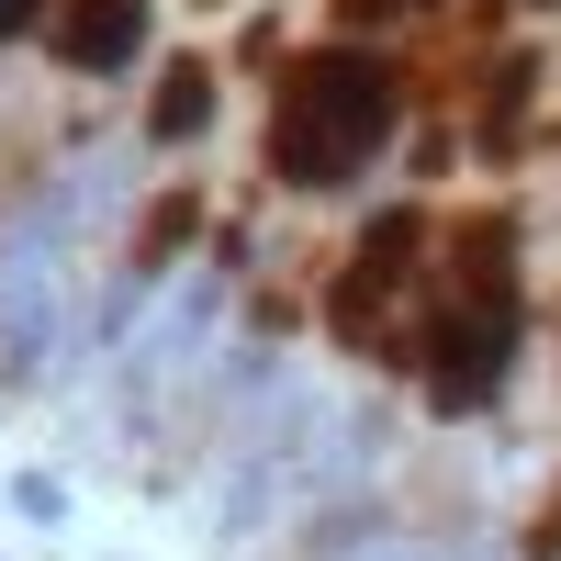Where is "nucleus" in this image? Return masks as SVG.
<instances>
[{"label":"nucleus","mask_w":561,"mask_h":561,"mask_svg":"<svg viewBox=\"0 0 561 561\" xmlns=\"http://www.w3.org/2000/svg\"><path fill=\"white\" fill-rule=\"evenodd\" d=\"M214 68L203 57H180L169 79H158V102H147V147H192V135H214Z\"/></svg>","instance_id":"5"},{"label":"nucleus","mask_w":561,"mask_h":561,"mask_svg":"<svg viewBox=\"0 0 561 561\" xmlns=\"http://www.w3.org/2000/svg\"><path fill=\"white\" fill-rule=\"evenodd\" d=\"M102 192H124V169H68L0 237V382H45L57 370L68 325H79V214Z\"/></svg>","instance_id":"2"},{"label":"nucleus","mask_w":561,"mask_h":561,"mask_svg":"<svg viewBox=\"0 0 561 561\" xmlns=\"http://www.w3.org/2000/svg\"><path fill=\"white\" fill-rule=\"evenodd\" d=\"M23 23H34V0H0V45H12V34H23Z\"/></svg>","instance_id":"8"},{"label":"nucleus","mask_w":561,"mask_h":561,"mask_svg":"<svg viewBox=\"0 0 561 561\" xmlns=\"http://www.w3.org/2000/svg\"><path fill=\"white\" fill-rule=\"evenodd\" d=\"M427 337H438V348H427V393H438V415H472V404H494L505 359H517V293H460Z\"/></svg>","instance_id":"3"},{"label":"nucleus","mask_w":561,"mask_h":561,"mask_svg":"<svg viewBox=\"0 0 561 561\" xmlns=\"http://www.w3.org/2000/svg\"><path fill=\"white\" fill-rule=\"evenodd\" d=\"M203 12H214V0H203Z\"/></svg>","instance_id":"10"},{"label":"nucleus","mask_w":561,"mask_h":561,"mask_svg":"<svg viewBox=\"0 0 561 561\" xmlns=\"http://www.w3.org/2000/svg\"><path fill=\"white\" fill-rule=\"evenodd\" d=\"M528 12H561V0H528Z\"/></svg>","instance_id":"9"},{"label":"nucleus","mask_w":561,"mask_h":561,"mask_svg":"<svg viewBox=\"0 0 561 561\" xmlns=\"http://www.w3.org/2000/svg\"><path fill=\"white\" fill-rule=\"evenodd\" d=\"M359 561H472V550H460V539H427V528H382Z\"/></svg>","instance_id":"7"},{"label":"nucleus","mask_w":561,"mask_h":561,"mask_svg":"<svg viewBox=\"0 0 561 561\" xmlns=\"http://www.w3.org/2000/svg\"><path fill=\"white\" fill-rule=\"evenodd\" d=\"M12 517L23 528H68V483L57 472H12Z\"/></svg>","instance_id":"6"},{"label":"nucleus","mask_w":561,"mask_h":561,"mask_svg":"<svg viewBox=\"0 0 561 561\" xmlns=\"http://www.w3.org/2000/svg\"><path fill=\"white\" fill-rule=\"evenodd\" d=\"M135 45H147V0H68L57 12V68H79V79L135 68Z\"/></svg>","instance_id":"4"},{"label":"nucleus","mask_w":561,"mask_h":561,"mask_svg":"<svg viewBox=\"0 0 561 561\" xmlns=\"http://www.w3.org/2000/svg\"><path fill=\"white\" fill-rule=\"evenodd\" d=\"M404 113L393 68L370 45H314L304 68H280V102H270V180L280 192H337L382 158V135Z\"/></svg>","instance_id":"1"}]
</instances>
